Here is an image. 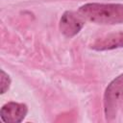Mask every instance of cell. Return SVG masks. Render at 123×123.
Returning a JSON list of instances; mask_svg holds the SVG:
<instances>
[{
	"mask_svg": "<svg viewBox=\"0 0 123 123\" xmlns=\"http://www.w3.org/2000/svg\"><path fill=\"white\" fill-rule=\"evenodd\" d=\"M123 106V74L112 80L104 94V111L106 119L111 121Z\"/></svg>",
	"mask_w": 123,
	"mask_h": 123,
	"instance_id": "obj_2",
	"label": "cell"
},
{
	"mask_svg": "<svg viewBox=\"0 0 123 123\" xmlns=\"http://www.w3.org/2000/svg\"><path fill=\"white\" fill-rule=\"evenodd\" d=\"M84 26V21L81 15L74 13L73 12H65L60 20V30L67 37L77 35Z\"/></svg>",
	"mask_w": 123,
	"mask_h": 123,
	"instance_id": "obj_3",
	"label": "cell"
},
{
	"mask_svg": "<svg viewBox=\"0 0 123 123\" xmlns=\"http://www.w3.org/2000/svg\"><path fill=\"white\" fill-rule=\"evenodd\" d=\"M119 47H123V31L100 37L91 44V48L96 51L111 50Z\"/></svg>",
	"mask_w": 123,
	"mask_h": 123,
	"instance_id": "obj_5",
	"label": "cell"
},
{
	"mask_svg": "<svg viewBox=\"0 0 123 123\" xmlns=\"http://www.w3.org/2000/svg\"><path fill=\"white\" fill-rule=\"evenodd\" d=\"M79 14L98 24H119L123 23V5L88 3L79 9Z\"/></svg>",
	"mask_w": 123,
	"mask_h": 123,
	"instance_id": "obj_1",
	"label": "cell"
},
{
	"mask_svg": "<svg viewBox=\"0 0 123 123\" xmlns=\"http://www.w3.org/2000/svg\"><path fill=\"white\" fill-rule=\"evenodd\" d=\"M27 111L28 109L26 105L10 102L2 107L0 115L1 119L6 123H19L25 118Z\"/></svg>",
	"mask_w": 123,
	"mask_h": 123,
	"instance_id": "obj_4",
	"label": "cell"
},
{
	"mask_svg": "<svg viewBox=\"0 0 123 123\" xmlns=\"http://www.w3.org/2000/svg\"><path fill=\"white\" fill-rule=\"evenodd\" d=\"M11 85V79L4 70H1V93H5Z\"/></svg>",
	"mask_w": 123,
	"mask_h": 123,
	"instance_id": "obj_6",
	"label": "cell"
}]
</instances>
